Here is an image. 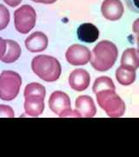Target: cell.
<instances>
[{
    "label": "cell",
    "mask_w": 139,
    "mask_h": 157,
    "mask_svg": "<svg viewBox=\"0 0 139 157\" xmlns=\"http://www.w3.org/2000/svg\"><path fill=\"white\" fill-rule=\"evenodd\" d=\"M4 2L11 7H16L21 4L22 0H4Z\"/></svg>",
    "instance_id": "obj_22"
},
{
    "label": "cell",
    "mask_w": 139,
    "mask_h": 157,
    "mask_svg": "<svg viewBox=\"0 0 139 157\" xmlns=\"http://www.w3.org/2000/svg\"><path fill=\"white\" fill-rule=\"evenodd\" d=\"M31 68L35 74L47 82H54L61 75L62 68L59 61L54 57L38 55L31 62Z\"/></svg>",
    "instance_id": "obj_2"
},
{
    "label": "cell",
    "mask_w": 139,
    "mask_h": 157,
    "mask_svg": "<svg viewBox=\"0 0 139 157\" xmlns=\"http://www.w3.org/2000/svg\"><path fill=\"white\" fill-rule=\"evenodd\" d=\"M6 52L5 55L0 59L1 61L4 63H13L19 59L21 55V47L16 41H13L11 39H6Z\"/></svg>",
    "instance_id": "obj_14"
},
{
    "label": "cell",
    "mask_w": 139,
    "mask_h": 157,
    "mask_svg": "<svg viewBox=\"0 0 139 157\" xmlns=\"http://www.w3.org/2000/svg\"><path fill=\"white\" fill-rule=\"evenodd\" d=\"M22 85V78L18 73L4 71L0 74V99L12 101L18 94Z\"/></svg>",
    "instance_id": "obj_5"
},
{
    "label": "cell",
    "mask_w": 139,
    "mask_h": 157,
    "mask_svg": "<svg viewBox=\"0 0 139 157\" xmlns=\"http://www.w3.org/2000/svg\"><path fill=\"white\" fill-rule=\"evenodd\" d=\"M6 52V41L0 38V59L5 55Z\"/></svg>",
    "instance_id": "obj_21"
},
{
    "label": "cell",
    "mask_w": 139,
    "mask_h": 157,
    "mask_svg": "<svg viewBox=\"0 0 139 157\" xmlns=\"http://www.w3.org/2000/svg\"><path fill=\"white\" fill-rule=\"evenodd\" d=\"M78 39L85 43H93L99 38V30L90 23H84L79 25L77 31Z\"/></svg>",
    "instance_id": "obj_13"
},
{
    "label": "cell",
    "mask_w": 139,
    "mask_h": 157,
    "mask_svg": "<svg viewBox=\"0 0 139 157\" xmlns=\"http://www.w3.org/2000/svg\"><path fill=\"white\" fill-rule=\"evenodd\" d=\"M115 89H116V87H115V85L113 83L112 79L109 77H106V76H102L100 78H97L95 80L93 87H92V90H93L95 94L101 91H104V90H114L115 91Z\"/></svg>",
    "instance_id": "obj_17"
},
{
    "label": "cell",
    "mask_w": 139,
    "mask_h": 157,
    "mask_svg": "<svg viewBox=\"0 0 139 157\" xmlns=\"http://www.w3.org/2000/svg\"><path fill=\"white\" fill-rule=\"evenodd\" d=\"M76 111L79 117L91 118L97 112L93 100L88 95H81L76 100Z\"/></svg>",
    "instance_id": "obj_12"
},
{
    "label": "cell",
    "mask_w": 139,
    "mask_h": 157,
    "mask_svg": "<svg viewBox=\"0 0 139 157\" xmlns=\"http://www.w3.org/2000/svg\"><path fill=\"white\" fill-rule=\"evenodd\" d=\"M118 56V51L115 44L109 40H103L94 47L90 63L95 70L105 72L111 69Z\"/></svg>",
    "instance_id": "obj_1"
},
{
    "label": "cell",
    "mask_w": 139,
    "mask_h": 157,
    "mask_svg": "<svg viewBox=\"0 0 139 157\" xmlns=\"http://www.w3.org/2000/svg\"><path fill=\"white\" fill-rule=\"evenodd\" d=\"M49 107L59 117H79L77 111L71 110L69 96L61 91H56L51 94L49 99Z\"/></svg>",
    "instance_id": "obj_7"
},
{
    "label": "cell",
    "mask_w": 139,
    "mask_h": 157,
    "mask_svg": "<svg viewBox=\"0 0 139 157\" xmlns=\"http://www.w3.org/2000/svg\"><path fill=\"white\" fill-rule=\"evenodd\" d=\"M97 101L109 117H121L125 112V104L114 90H104L96 94Z\"/></svg>",
    "instance_id": "obj_4"
},
{
    "label": "cell",
    "mask_w": 139,
    "mask_h": 157,
    "mask_svg": "<svg viewBox=\"0 0 139 157\" xmlns=\"http://www.w3.org/2000/svg\"><path fill=\"white\" fill-rule=\"evenodd\" d=\"M116 78L119 84L123 86H129L132 84L136 79V70L122 65L116 71Z\"/></svg>",
    "instance_id": "obj_15"
},
{
    "label": "cell",
    "mask_w": 139,
    "mask_h": 157,
    "mask_svg": "<svg viewBox=\"0 0 139 157\" xmlns=\"http://www.w3.org/2000/svg\"><path fill=\"white\" fill-rule=\"evenodd\" d=\"M130 11L139 13V0H124Z\"/></svg>",
    "instance_id": "obj_20"
},
{
    "label": "cell",
    "mask_w": 139,
    "mask_h": 157,
    "mask_svg": "<svg viewBox=\"0 0 139 157\" xmlns=\"http://www.w3.org/2000/svg\"><path fill=\"white\" fill-rule=\"evenodd\" d=\"M133 32L135 33L139 34V18L136 19L133 24Z\"/></svg>",
    "instance_id": "obj_23"
},
{
    "label": "cell",
    "mask_w": 139,
    "mask_h": 157,
    "mask_svg": "<svg viewBox=\"0 0 139 157\" xmlns=\"http://www.w3.org/2000/svg\"><path fill=\"white\" fill-rule=\"evenodd\" d=\"M103 16L111 21L118 20L123 14V6L120 0H104L101 6Z\"/></svg>",
    "instance_id": "obj_9"
},
{
    "label": "cell",
    "mask_w": 139,
    "mask_h": 157,
    "mask_svg": "<svg viewBox=\"0 0 139 157\" xmlns=\"http://www.w3.org/2000/svg\"><path fill=\"white\" fill-rule=\"evenodd\" d=\"M37 14L33 7L29 5L19 7L14 12L15 27L18 33L26 34L31 32L36 25Z\"/></svg>",
    "instance_id": "obj_6"
},
{
    "label": "cell",
    "mask_w": 139,
    "mask_h": 157,
    "mask_svg": "<svg viewBox=\"0 0 139 157\" xmlns=\"http://www.w3.org/2000/svg\"><path fill=\"white\" fill-rule=\"evenodd\" d=\"M65 57L67 61L72 66H83L90 60L91 53L86 46L72 45L68 48Z\"/></svg>",
    "instance_id": "obj_8"
},
{
    "label": "cell",
    "mask_w": 139,
    "mask_h": 157,
    "mask_svg": "<svg viewBox=\"0 0 139 157\" xmlns=\"http://www.w3.org/2000/svg\"><path fill=\"white\" fill-rule=\"evenodd\" d=\"M137 52H139V34L137 35Z\"/></svg>",
    "instance_id": "obj_25"
},
{
    "label": "cell",
    "mask_w": 139,
    "mask_h": 157,
    "mask_svg": "<svg viewBox=\"0 0 139 157\" xmlns=\"http://www.w3.org/2000/svg\"><path fill=\"white\" fill-rule=\"evenodd\" d=\"M33 2H36V3H42V4H53L55 3L57 0H32Z\"/></svg>",
    "instance_id": "obj_24"
},
{
    "label": "cell",
    "mask_w": 139,
    "mask_h": 157,
    "mask_svg": "<svg viewBox=\"0 0 139 157\" xmlns=\"http://www.w3.org/2000/svg\"><path fill=\"white\" fill-rule=\"evenodd\" d=\"M24 96L25 98L24 109L26 113L32 117L39 116L45 108V86L36 82L28 84L25 86Z\"/></svg>",
    "instance_id": "obj_3"
},
{
    "label": "cell",
    "mask_w": 139,
    "mask_h": 157,
    "mask_svg": "<svg viewBox=\"0 0 139 157\" xmlns=\"http://www.w3.org/2000/svg\"><path fill=\"white\" fill-rule=\"evenodd\" d=\"M25 47L31 52L45 51L48 46V38L41 32H35L25 39Z\"/></svg>",
    "instance_id": "obj_11"
},
{
    "label": "cell",
    "mask_w": 139,
    "mask_h": 157,
    "mask_svg": "<svg viewBox=\"0 0 139 157\" xmlns=\"http://www.w3.org/2000/svg\"><path fill=\"white\" fill-rule=\"evenodd\" d=\"M90 77L89 73L83 69H76L70 74L69 84L71 87L75 91L82 92L88 88Z\"/></svg>",
    "instance_id": "obj_10"
},
{
    "label": "cell",
    "mask_w": 139,
    "mask_h": 157,
    "mask_svg": "<svg viewBox=\"0 0 139 157\" xmlns=\"http://www.w3.org/2000/svg\"><path fill=\"white\" fill-rule=\"evenodd\" d=\"M13 118L15 117V113L13 109L6 105H0V118Z\"/></svg>",
    "instance_id": "obj_19"
},
{
    "label": "cell",
    "mask_w": 139,
    "mask_h": 157,
    "mask_svg": "<svg viewBox=\"0 0 139 157\" xmlns=\"http://www.w3.org/2000/svg\"><path fill=\"white\" fill-rule=\"evenodd\" d=\"M121 64L129 67L137 69L139 67V52L134 48H128L123 52Z\"/></svg>",
    "instance_id": "obj_16"
},
{
    "label": "cell",
    "mask_w": 139,
    "mask_h": 157,
    "mask_svg": "<svg viewBox=\"0 0 139 157\" xmlns=\"http://www.w3.org/2000/svg\"><path fill=\"white\" fill-rule=\"evenodd\" d=\"M10 22V12L5 6L0 4V31L7 27Z\"/></svg>",
    "instance_id": "obj_18"
}]
</instances>
